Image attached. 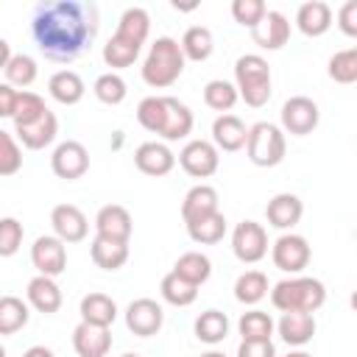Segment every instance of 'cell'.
<instances>
[{"label":"cell","mask_w":357,"mask_h":357,"mask_svg":"<svg viewBox=\"0 0 357 357\" xmlns=\"http://www.w3.org/2000/svg\"><path fill=\"white\" fill-rule=\"evenodd\" d=\"M282 131L284 134H293V137H307L318 128V120H321V112H318V103L307 95H293L284 100L282 112Z\"/></svg>","instance_id":"cell-6"},{"label":"cell","mask_w":357,"mask_h":357,"mask_svg":"<svg viewBox=\"0 0 357 357\" xmlns=\"http://www.w3.org/2000/svg\"><path fill=\"white\" fill-rule=\"evenodd\" d=\"M92 92H95V98H98L100 103H106V106H117V103H123V100H126L128 86H126L123 75H117V73H112V70H109V73H103V75H98V78H95Z\"/></svg>","instance_id":"cell-40"},{"label":"cell","mask_w":357,"mask_h":357,"mask_svg":"<svg viewBox=\"0 0 357 357\" xmlns=\"http://www.w3.org/2000/svg\"><path fill=\"white\" fill-rule=\"evenodd\" d=\"M56 134H59V120H56V114L47 109L36 123H31V126H22V128H14V137L28 148V151H42V148H47L53 139H56Z\"/></svg>","instance_id":"cell-25"},{"label":"cell","mask_w":357,"mask_h":357,"mask_svg":"<svg viewBox=\"0 0 357 357\" xmlns=\"http://www.w3.org/2000/svg\"><path fill=\"white\" fill-rule=\"evenodd\" d=\"M28 301L17 296H3L0 298V335H14L28 324Z\"/></svg>","instance_id":"cell-37"},{"label":"cell","mask_w":357,"mask_h":357,"mask_svg":"<svg viewBox=\"0 0 357 357\" xmlns=\"http://www.w3.org/2000/svg\"><path fill=\"white\" fill-rule=\"evenodd\" d=\"M337 28L340 33L357 39V0H349L337 8Z\"/></svg>","instance_id":"cell-47"},{"label":"cell","mask_w":357,"mask_h":357,"mask_svg":"<svg viewBox=\"0 0 357 357\" xmlns=\"http://www.w3.org/2000/svg\"><path fill=\"white\" fill-rule=\"evenodd\" d=\"M187 234L198 245H215V243H220L223 234H226V218H223V212H215L209 218H201V220L190 223L187 226Z\"/></svg>","instance_id":"cell-39"},{"label":"cell","mask_w":357,"mask_h":357,"mask_svg":"<svg viewBox=\"0 0 357 357\" xmlns=\"http://www.w3.org/2000/svg\"><path fill=\"white\" fill-rule=\"evenodd\" d=\"M89 257L103 271H120L128 262V243H120V240H109V237L95 234V240L89 245Z\"/></svg>","instance_id":"cell-29"},{"label":"cell","mask_w":357,"mask_h":357,"mask_svg":"<svg viewBox=\"0 0 357 357\" xmlns=\"http://www.w3.org/2000/svg\"><path fill=\"white\" fill-rule=\"evenodd\" d=\"M47 92H50V98L56 103L75 106V103H81V98L86 92V84L75 70H59V73H53L47 78Z\"/></svg>","instance_id":"cell-24"},{"label":"cell","mask_w":357,"mask_h":357,"mask_svg":"<svg viewBox=\"0 0 357 357\" xmlns=\"http://www.w3.org/2000/svg\"><path fill=\"white\" fill-rule=\"evenodd\" d=\"M50 170L64 181H75L89 170V151L78 139H64L50 153Z\"/></svg>","instance_id":"cell-10"},{"label":"cell","mask_w":357,"mask_h":357,"mask_svg":"<svg viewBox=\"0 0 357 357\" xmlns=\"http://www.w3.org/2000/svg\"><path fill=\"white\" fill-rule=\"evenodd\" d=\"M78 312H81V321H84V324L106 326V329H109V326L114 324V318H117V304H114V298L106 296V293H86V296L81 298Z\"/></svg>","instance_id":"cell-28"},{"label":"cell","mask_w":357,"mask_h":357,"mask_svg":"<svg viewBox=\"0 0 357 357\" xmlns=\"http://www.w3.org/2000/svg\"><path fill=\"white\" fill-rule=\"evenodd\" d=\"M73 349L78 357H106L112 349V332L106 326H92L81 321L73 329Z\"/></svg>","instance_id":"cell-20"},{"label":"cell","mask_w":357,"mask_h":357,"mask_svg":"<svg viewBox=\"0 0 357 357\" xmlns=\"http://www.w3.org/2000/svg\"><path fill=\"white\" fill-rule=\"evenodd\" d=\"M100 14L86 0H47L33 8L31 36L39 53L50 61H75L92 47L98 36Z\"/></svg>","instance_id":"cell-1"},{"label":"cell","mask_w":357,"mask_h":357,"mask_svg":"<svg viewBox=\"0 0 357 357\" xmlns=\"http://www.w3.org/2000/svg\"><path fill=\"white\" fill-rule=\"evenodd\" d=\"M22 234H25L22 223H20L17 218L6 215V218L0 220V257L17 254V248L22 245Z\"/></svg>","instance_id":"cell-46"},{"label":"cell","mask_w":357,"mask_h":357,"mask_svg":"<svg viewBox=\"0 0 357 357\" xmlns=\"http://www.w3.org/2000/svg\"><path fill=\"white\" fill-rule=\"evenodd\" d=\"M25 298H28V304H31L36 312H42V315H53V312H59V307H61V290H59L56 279L42 276V273H36V276L28 282Z\"/></svg>","instance_id":"cell-23"},{"label":"cell","mask_w":357,"mask_h":357,"mask_svg":"<svg viewBox=\"0 0 357 357\" xmlns=\"http://www.w3.org/2000/svg\"><path fill=\"white\" fill-rule=\"evenodd\" d=\"M31 262L42 276L56 279L59 273H64L67 268V248L64 240H59L56 234H42L33 240L31 245Z\"/></svg>","instance_id":"cell-11"},{"label":"cell","mask_w":357,"mask_h":357,"mask_svg":"<svg viewBox=\"0 0 357 357\" xmlns=\"http://www.w3.org/2000/svg\"><path fill=\"white\" fill-rule=\"evenodd\" d=\"M22 167V148L14 131H0V176H14Z\"/></svg>","instance_id":"cell-44"},{"label":"cell","mask_w":357,"mask_h":357,"mask_svg":"<svg viewBox=\"0 0 357 357\" xmlns=\"http://www.w3.org/2000/svg\"><path fill=\"white\" fill-rule=\"evenodd\" d=\"M201 357H226L223 351H206V354H201Z\"/></svg>","instance_id":"cell-53"},{"label":"cell","mask_w":357,"mask_h":357,"mask_svg":"<svg viewBox=\"0 0 357 357\" xmlns=\"http://www.w3.org/2000/svg\"><path fill=\"white\" fill-rule=\"evenodd\" d=\"M234 86L245 106L259 109L271 100V64L259 53H245L234 61Z\"/></svg>","instance_id":"cell-4"},{"label":"cell","mask_w":357,"mask_h":357,"mask_svg":"<svg viewBox=\"0 0 357 357\" xmlns=\"http://www.w3.org/2000/svg\"><path fill=\"white\" fill-rule=\"evenodd\" d=\"M212 142L226 153L243 151L248 142V128L237 114H218L212 123Z\"/></svg>","instance_id":"cell-19"},{"label":"cell","mask_w":357,"mask_h":357,"mask_svg":"<svg viewBox=\"0 0 357 357\" xmlns=\"http://www.w3.org/2000/svg\"><path fill=\"white\" fill-rule=\"evenodd\" d=\"M36 61H33V56H28V53H14V59L8 61V67L3 70V75H6V84H11V86H31L33 81H36Z\"/></svg>","instance_id":"cell-42"},{"label":"cell","mask_w":357,"mask_h":357,"mask_svg":"<svg viewBox=\"0 0 357 357\" xmlns=\"http://www.w3.org/2000/svg\"><path fill=\"white\" fill-rule=\"evenodd\" d=\"M301 215H304V204H301V198L293 195V192H276V195L268 201V206H265V220H268V226H273V229H279V231H290V229L301 220Z\"/></svg>","instance_id":"cell-17"},{"label":"cell","mask_w":357,"mask_h":357,"mask_svg":"<svg viewBox=\"0 0 357 357\" xmlns=\"http://www.w3.org/2000/svg\"><path fill=\"white\" fill-rule=\"evenodd\" d=\"M273 329H276L273 318L262 310H248L237 321V332H240L243 340H271Z\"/></svg>","instance_id":"cell-38"},{"label":"cell","mask_w":357,"mask_h":357,"mask_svg":"<svg viewBox=\"0 0 357 357\" xmlns=\"http://www.w3.org/2000/svg\"><path fill=\"white\" fill-rule=\"evenodd\" d=\"M173 271H176L181 279H187L190 284L201 287V284L212 276V259H209L206 254H201V251H184V254L176 259Z\"/></svg>","instance_id":"cell-31"},{"label":"cell","mask_w":357,"mask_h":357,"mask_svg":"<svg viewBox=\"0 0 357 357\" xmlns=\"http://www.w3.org/2000/svg\"><path fill=\"white\" fill-rule=\"evenodd\" d=\"M134 165H137L139 173L159 178V176H167V173L176 167V153H173L165 142L151 139V142H142V145L134 151Z\"/></svg>","instance_id":"cell-14"},{"label":"cell","mask_w":357,"mask_h":357,"mask_svg":"<svg viewBox=\"0 0 357 357\" xmlns=\"http://www.w3.org/2000/svg\"><path fill=\"white\" fill-rule=\"evenodd\" d=\"M159 293H162V298H165L167 304H173V307H190V304L198 298V287L190 284L187 279H181L176 271H170V273L162 276Z\"/></svg>","instance_id":"cell-36"},{"label":"cell","mask_w":357,"mask_h":357,"mask_svg":"<svg viewBox=\"0 0 357 357\" xmlns=\"http://www.w3.org/2000/svg\"><path fill=\"white\" fill-rule=\"evenodd\" d=\"M22 357H56V354L47 346H31V349L22 351Z\"/></svg>","instance_id":"cell-51"},{"label":"cell","mask_w":357,"mask_h":357,"mask_svg":"<svg viewBox=\"0 0 357 357\" xmlns=\"http://www.w3.org/2000/svg\"><path fill=\"white\" fill-rule=\"evenodd\" d=\"M326 301V287L312 276H290L273 284L271 304L279 312H315Z\"/></svg>","instance_id":"cell-3"},{"label":"cell","mask_w":357,"mask_h":357,"mask_svg":"<svg viewBox=\"0 0 357 357\" xmlns=\"http://www.w3.org/2000/svg\"><path fill=\"white\" fill-rule=\"evenodd\" d=\"M165 324V310L159 301L153 298H134L128 307H126V326L128 332H134L137 337H151L162 329Z\"/></svg>","instance_id":"cell-12"},{"label":"cell","mask_w":357,"mask_h":357,"mask_svg":"<svg viewBox=\"0 0 357 357\" xmlns=\"http://www.w3.org/2000/svg\"><path fill=\"white\" fill-rule=\"evenodd\" d=\"M148 33H151V17H148V11H145V8L131 6V8H126V11L120 14V22H117L114 39H120V42H126V45H131V47H139V50H142V45H145Z\"/></svg>","instance_id":"cell-22"},{"label":"cell","mask_w":357,"mask_h":357,"mask_svg":"<svg viewBox=\"0 0 357 357\" xmlns=\"http://www.w3.org/2000/svg\"><path fill=\"white\" fill-rule=\"evenodd\" d=\"M17 100H20V89H14L11 84H0V117H14L17 112Z\"/></svg>","instance_id":"cell-49"},{"label":"cell","mask_w":357,"mask_h":357,"mask_svg":"<svg viewBox=\"0 0 357 357\" xmlns=\"http://www.w3.org/2000/svg\"><path fill=\"white\" fill-rule=\"evenodd\" d=\"M276 332L287 346H304L315 335V315L312 312H282Z\"/></svg>","instance_id":"cell-26"},{"label":"cell","mask_w":357,"mask_h":357,"mask_svg":"<svg viewBox=\"0 0 357 357\" xmlns=\"http://www.w3.org/2000/svg\"><path fill=\"white\" fill-rule=\"evenodd\" d=\"M220 206V198H218V190L212 184H195L187 190L184 201H181V218H184V226L201 220V218H209Z\"/></svg>","instance_id":"cell-16"},{"label":"cell","mask_w":357,"mask_h":357,"mask_svg":"<svg viewBox=\"0 0 357 357\" xmlns=\"http://www.w3.org/2000/svg\"><path fill=\"white\" fill-rule=\"evenodd\" d=\"M326 73L335 84H357V45L346 47V50H337L329 59Z\"/></svg>","instance_id":"cell-41"},{"label":"cell","mask_w":357,"mask_h":357,"mask_svg":"<svg viewBox=\"0 0 357 357\" xmlns=\"http://www.w3.org/2000/svg\"><path fill=\"white\" fill-rule=\"evenodd\" d=\"M296 28L304 36H324L332 28V8L324 0H307L296 11Z\"/></svg>","instance_id":"cell-21"},{"label":"cell","mask_w":357,"mask_h":357,"mask_svg":"<svg viewBox=\"0 0 357 357\" xmlns=\"http://www.w3.org/2000/svg\"><path fill=\"white\" fill-rule=\"evenodd\" d=\"M123 357H139V354H131V351H128V354H123Z\"/></svg>","instance_id":"cell-55"},{"label":"cell","mask_w":357,"mask_h":357,"mask_svg":"<svg viewBox=\"0 0 357 357\" xmlns=\"http://www.w3.org/2000/svg\"><path fill=\"white\" fill-rule=\"evenodd\" d=\"M226 335H229V318H226V312H220V310H206V312H201V315L195 318V337H198L201 343L218 346V343L226 340Z\"/></svg>","instance_id":"cell-32"},{"label":"cell","mask_w":357,"mask_h":357,"mask_svg":"<svg viewBox=\"0 0 357 357\" xmlns=\"http://www.w3.org/2000/svg\"><path fill=\"white\" fill-rule=\"evenodd\" d=\"M181 50L187 61H206L215 50V36L206 25H190L181 36Z\"/></svg>","instance_id":"cell-30"},{"label":"cell","mask_w":357,"mask_h":357,"mask_svg":"<svg viewBox=\"0 0 357 357\" xmlns=\"http://www.w3.org/2000/svg\"><path fill=\"white\" fill-rule=\"evenodd\" d=\"M265 296H268V276L262 271H245V273L237 276V282H234V298L240 304L254 307Z\"/></svg>","instance_id":"cell-33"},{"label":"cell","mask_w":357,"mask_h":357,"mask_svg":"<svg viewBox=\"0 0 357 357\" xmlns=\"http://www.w3.org/2000/svg\"><path fill=\"white\" fill-rule=\"evenodd\" d=\"M45 112H47V106H45L42 95L22 89V92H20V100H17V112H14L11 123H14V128H22V126H31V123H36V120H39Z\"/></svg>","instance_id":"cell-43"},{"label":"cell","mask_w":357,"mask_h":357,"mask_svg":"<svg viewBox=\"0 0 357 357\" xmlns=\"http://www.w3.org/2000/svg\"><path fill=\"white\" fill-rule=\"evenodd\" d=\"M287 357H310V354H307V351H290Z\"/></svg>","instance_id":"cell-54"},{"label":"cell","mask_w":357,"mask_h":357,"mask_svg":"<svg viewBox=\"0 0 357 357\" xmlns=\"http://www.w3.org/2000/svg\"><path fill=\"white\" fill-rule=\"evenodd\" d=\"M178 165L187 176L192 178H209L218 173L220 167V151L215 142L209 139H190L181 151H178Z\"/></svg>","instance_id":"cell-8"},{"label":"cell","mask_w":357,"mask_h":357,"mask_svg":"<svg viewBox=\"0 0 357 357\" xmlns=\"http://www.w3.org/2000/svg\"><path fill=\"white\" fill-rule=\"evenodd\" d=\"M237 357H276L273 340H240Z\"/></svg>","instance_id":"cell-48"},{"label":"cell","mask_w":357,"mask_h":357,"mask_svg":"<svg viewBox=\"0 0 357 357\" xmlns=\"http://www.w3.org/2000/svg\"><path fill=\"white\" fill-rule=\"evenodd\" d=\"M287 153V139H284V131L282 126H273V123H254L248 128V142H245V156L251 165L257 167H276L282 165Z\"/></svg>","instance_id":"cell-5"},{"label":"cell","mask_w":357,"mask_h":357,"mask_svg":"<svg viewBox=\"0 0 357 357\" xmlns=\"http://www.w3.org/2000/svg\"><path fill=\"white\" fill-rule=\"evenodd\" d=\"M50 226H53V234L64 243H81L89 231V220L86 215L75 206V204H59L53 206L50 212Z\"/></svg>","instance_id":"cell-13"},{"label":"cell","mask_w":357,"mask_h":357,"mask_svg":"<svg viewBox=\"0 0 357 357\" xmlns=\"http://www.w3.org/2000/svg\"><path fill=\"white\" fill-rule=\"evenodd\" d=\"M237 100H240V92H237V86H234L231 81H223V78L206 81V86H204V103H206L212 112L226 114V112L234 109Z\"/></svg>","instance_id":"cell-34"},{"label":"cell","mask_w":357,"mask_h":357,"mask_svg":"<svg viewBox=\"0 0 357 357\" xmlns=\"http://www.w3.org/2000/svg\"><path fill=\"white\" fill-rule=\"evenodd\" d=\"M231 251L243 265H254L268 257V231L257 220H240L231 231Z\"/></svg>","instance_id":"cell-7"},{"label":"cell","mask_w":357,"mask_h":357,"mask_svg":"<svg viewBox=\"0 0 357 357\" xmlns=\"http://www.w3.org/2000/svg\"><path fill=\"white\" fill-rule=\"evenodd\" d=\"M251 39L262 50H282L290 39V22L282 11H268L265 20L251 31Z\"/></svg>","instance_id":"cell-18"},{"label":"cell","mask_w":357,"mask_h":357,"mask_svg":"<svg viewBox=\"0 0 357 357\" xmlns=\"http://www.w3.org/2000/svg\"><path fill=\"white\" fill-rule=\"evenodd\" d=\"M165 103H167V117H165L162 139H165V142H176V139L190 137L192 123H195V117H192L190 106H187V103H181V100H178V98H173V95H165Z\"/></svg>","instance_id":"cell-27"},{"label":"cell","mask_w":357,"mask_h":357,"mask_svg":"<svg viewBox=\"0 0 357 357\" xmlns=\"http://www.w3.org/2000/svg\"><path fill=\"white\" fill-rule=\"evenodd\" d=\"M184 64H187V59H184L181 42H176L173 36H159L148 47V56H145L139 73H142V81L148 86L167 89V86H173L181 78Z\"/></svg>","instance_id":"cell-2"},{"label":"cell","mask_w":357,"mask_h":357,"mask_svg":"<svg viewBox=\"0 0 357 357\" xmlns=\"http://www.w3.org/2000/svg\"><path fill=\"white\" fill-rule=\"evenodd\" d=\"M265 14H268V6H265L262 0H234V3H231V17H234V22L243 25V28H248V31H254V28L265 20Z\"/></svg>","instance_id":"cell-45"},{"label":"cell","mask_w":357,"mask_h":357,"mask_svg":"<svg viewBox=\"0 0 357 357\" xmlns=\"http://www.w3.org/2000/svg\"><path fill=\"white\" fill-rule=\"evenodd\" d=\"M310 257H312V248H310L307 237H301L296 231H284L271 245V259L284 273H301L310 265Z\"/></svg>","instance_id":"cell-9"},{"label":"cell","mask_w":357,"mask_h":357,"mask_svg":"<svg viewBox=\"0 0 357 357\" xmlns=\"http://www.w3.org/2000/svg\"><path fill=\"white\" fill-rule=\"evenodd\" d=\"M165 117H167V103H165V95H148L137 103V123L151 131V134H159L162 137V128H165Z\"/></svg>","instance_id":"cell-35"},{"label":"cell","mask_w":357,"mask_h":357,"mask_svg":"<svg viewBox=\"0 0 357 357\" xmlns=\"http://www.w3.org/2000/svg\"><path fill=\"white\" fill-rule=\"evenodd\" d=\"M14 59V53H11V45L6 42V39H0V67L6 70L8 67V61Z\"/></svg>","instance_id":"cell-50"},{"label":"cell","mask_w":357,"mask_h":357,"mask_svg":"<svg viewBox=\"0 0 357 357\" xmlns=\"http://www.w3.org/2000/svg\"><path fill=\"white\" fill-rule=\"evenodd\" d=\"M95 231H98L100 237L128 243V240H131V231H134V220H131V215H128L126 206H120V204H106V206H100L98 215H95Z\"/></svg>","instance_id":"cell-15"},{"label":"cell","mask_w":357,"mask_h":357,"mask_svg":"<svg viewBox=\"0 0 357 357\" xmlns=\"http://www.w3.org/2000/svg\"><path fill=\"white\" fill-rule=\"evenodd\" d=\"M349 304H351V310H354V312H357V290H354V293H351V296H349Z\"/></svg>","instance_id":"cell-52"}]
</instances>
